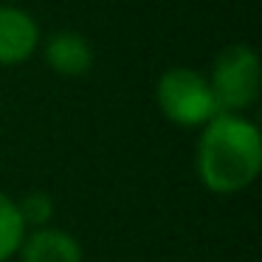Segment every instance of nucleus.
<instances>
[{
	"mask_svg": "<svg viewBox=\"0 0 262 262\" xmlns=\"http://www.w3.org/2000/svg\"><path fill=\"white\" fill-rule=\"evenodd\" d=\"M200 178L211 192H239L262 166L259 130L231 113H217L206 124L198 149Z\"/></svg>",
	"mask_w": 262,
	"mask_h": 262,
	"instance_id": "1",
	"label": "nucleus"
},
{
	"mask_svg": "<svg viewBox=\"0 0 262 262\" xmlns=\"http://www.w3.org/2000/svg\"><path fill=\"white\" fill-rule=\"evenodd\" d=\"M158 104L166 119H172L175 124H183V127L209 124L220 113L209 82L189 68H172L161 76Z\"/></svg>",
	"mask_w": 262,
	"mask_h": 262,
	"instance_id": "2",
	"label": "nucleus"
},
{
	"mask_svg": "<svg viewBox=\"0 0 262 262\" xmlns=\"http://www.w3.org/2000/svg\"><path fill=\"white\" fill-rule=\"evenodd\" d=\"M211 93L217 99V107L243 110L254 104L259 93V62L256 54L245 46H231L217 57L214 74L209 82Z\"/></svg>",
	"mask_w": 262,
	"mask_h": 262,
	"instance_id": "3",
	"label": "nucleus"
},
{
	"mask_svg": "<svg viewBox=\"0 0 262 262\" xmlns=\"http://www.w3.org/2000/svg\"><path fill=\"white\" fill-rule=\"evenodd\" d=\"M37 48V26L20 9L0 6V65H17Z\"/></svg>",
	"mask_w": 262,
	"mask_h": 262,
	"instance_id": "4",
	"label": "nucleus"
},
{
	"mask_svg": "<svg viewBox=\"0 0 262 262\" xmlns=\"http://www.w3.org/2000/svg\"><path fill=\"white\" fill-rule=\"evenodd\" d=\"M46 59L57 74L65 76H79L91 68L93 54L91 46L85 42L82 34H74V31H59L48 40L46 46Z\"/></svg>",
	"mask_w": 262,
	"mask_h": 262,
	"instance_id": "5",
	"label": "nucleus"
},
{
	"mask_svg": "<svg viewBox=\"0 0 262 262\" xmlns=\"http://www.w3.org/2000/svg\"><path fill=\"white\" fill-rule=\"evenodd\" d=\"M23 262H82V251L71 234L42 228L26 239Z\"/></svg>",
	"mask_w": 262,
	"mask_h": 262,
	"instance_id": "6",
	"label": "nucleus"
},
{
	"mask_svg": "<svg viewBox=\"0 0 262 262\" xmlns=\"http://www.w3.org/2000/svg\"><path fill=\"white\" fill-rule=\"evenodd\" d=\"M23 234H26V223L20 217L17 206L6 194H0V262L9 259L23 245Z\"/></svg>",
	"mask_w": 262,
	"mask_h": 262,
	"instance_id": "7",
	"label": "nucleus"
},
{
	"mask_svg": "<svg viewBox=\"0 0 262 262\" xmlns=\"http://www.w3.org/2000/svg\"><path fill=\"white\" fill-rule=\"evenodd\" d=\"M20 217H23V223H46L48 217H51V200L46 198V194H29V198L23 200V203L17 206Z\"/></svg>",
	"mask_w": 262,
	"mask_h": 262,
	"instance_id": "8",
	"label": "nucleus"
}]
</instances>
